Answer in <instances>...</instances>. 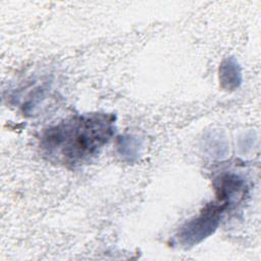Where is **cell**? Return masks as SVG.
Here are the masks:
<instances>
[{
  "label": "cell",
  "mask_w": 261,
  "mask_h": 261,
  "mask_svg": "<svg viewBox=\"0 0 261 261\" xmlns=\"http://www.w3.org/2000/svg\"><path fill=\"white\" fill-rule=\"evenodd\" d=\"M229 206L219 200L204 206L201 212L187 221L174 236V242L181 248H192L210 237L219 226L222 214Z\"/></svg>",
  "instance_id": "7a4b0ae2"
},
{
  "label": "cell",
  "mask_w": 261,
  "mask_h": 261,
  "mask_svg": "<svg viewBox=\"0 0 261 261\" xmlns=\"http://www.w3.org/2000/svg\"><path fill=\"white\" fill-rule=\"evenodd\" d=\"M246 185L242 177L233 173H223L215 178L214 190L216 199L228 206L240 201L245 195Z\"/></svg>",
  "instance_id": "3957f363"
},
{
  "label": "cell",
  "mask_w": 261,
  "mask_h": 261,
  "mask_svg": "<svg viewBox=\"0 0 261 261\" xmlns=\"http://www.w3.org/2000/svg\"><path fill=\"white\" fill-rule=\"evenodd\" d=\"M141 150V143L137 137L124 135L116 141V151L122 160L134 162L138 159Z\"/></svg>",
  "instance_id": "5b68a950"
},
{
  "label": "cell",
  "mask_w": 261,
  "mask_h": 261,
  "mask_svg": "<svg viewBox=\"0 0 261 261\" xmlns=\"http://www.w3.org/2000/svg\"><path fill=\"white\" fill-rule=\"evenodd\" d=\"M115 119L102 112L69 117L43 132L41 151L47 160L66 167L87 164L113 137Z\"/></svg>",
  "instance_id": "6da1fadb"
},
{
  "label": "cell",
  "mask_w": 261,
  "mask_h": 261,
  "mask_svg": "<svg viewBox=\"0 0 261 261\" xmlns=\"http://www.w3.org/2000/svg\"><path fill=\"white\" fill-rule=\"evenodd\" d=\"M242 69L234 57H227L222 60L219 66V81L221 88L226 91H233L242 84Z\"/></svg>",
  "instance_id": "277c9868"
}]
</instances>
